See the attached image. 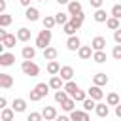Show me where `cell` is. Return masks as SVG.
<instances>
[{
    "instance_id": "cell-1",
    "label": "cell",
    "mask_w": 121,
    "mask_h": 121,
    "mask_svg": "<svg viewBox=\"0 0 121 121\" xmlns=\"http://www.w3.org/2000/svg\"><path fill=\"white\" fill-rule=\"evenodd\" d=\"M51 38H53V34H51V30H49V28H43V30H40V34L36 36V47H40V49H45V47L51 43Z\"/></svg>"
},
{
    "instance_id": "cell-2",
    "label": "cell",
    "mask_w": 121,
    "mask_h": 121,
    "mask_svg": "<svg viewBox=\"0 0 121 121\" xmlns=\"http://www.w3.org/2000/svg\"><path fill=\"white\" fill-rule=\"evenodd\" d=\"M21 70H23L25 76H30V78H36V76L40 74V66H38L36 62H32V60H23Z\"/></svg>"
},
{
    "instance_id": "cell-3",
    "label": "cell",
    "mask_w": 121,
    "mask_h": 121,
    "mask_svg": "<svg viewBox=\"0 0 121 121\" xmlns=\"http://www.w3.org/2000/svg\"><path fill=\"white\" fill-rule=\"evenodd\" d=\"M70 119L72 121H91L89 112H85V110H72L70 112Z\"/></svg>"
},
{
    "instance_id": "cell-4",
    "label": "cell",
    "mask_w": 121,
    "mask_h": 121,
    "mask_svg": "<svg viewBox=\"0 0 121 121\" xmlns=\"http://www.w3.org/2000/svg\"><path fill=\"white\" fill-rule=\"evenodd\" d=\"M104 47H106V38L95 36L93 42H91V49H93V51H104Z\"/></svg>"
},
{
    "instance_id": "cell-5",
    "label": "cell",
    "mask_w": 121,
    "mask_h": 121,
    "mask_svg": "<svg viewBox=\"0 0 121 121\" xmlns=\"http://www.w3.org/2000/svg\"><path fill=\"white\" fill-rule=\"evenodd\" d=\"M87 95H89V98H93V100H96V102L104 98V93H102V89H100L98 85H93V87H89Z\"/></svg>"
},
{
    "instance_id": "cell-6",
    "label": "cell",
    "mask_w": 121,
    "mask_h": 121,
    "mask_svg": "<svg viewBox=\"0 0 121 121\" xmlns=\"http://www.w3.org/2000/svg\"><path fill=\"white\" fill-rule=\"evenodd\" d=\"M59 76H60L62 81H70V79L74 78V68H72V66H60Z\"/></svg>"
},
{
    "instance_id": "cell-7",
    "label": "cell",
    "mask_w": 121,
    "mask_h": 121,
    "mask_svg": "<svg viewBox=\"0 0 121 121\" xmlns=\"http://www.w3.org/2000/svg\"><path fill=\"white\" fill-rule=\"evenodd\" d=\"M110 81V78L104 74V72H98V74H95L93 76V85H98V87H104L106 83Z\"/></svg>"
},
{
    "instance_id": "cell-8",
    "label": "cell",
    "mask_w": 121,
    "mask_h": 121,
    "mask_svg": "<svg viewBox=\"0 0 121 121\" xmlns=\"http://www.w3.org/2000/svg\"><path fill=\"white\" fill-rule=\"evenodd\" d=\"M79 45H81V42H79V38H78L76 34H74V36H68V40H66V47H68L70 51H78Z\"/></svg>"
},
{
    "instance_id": "cell-9",
    "label": "cell",
    "mask_w": 121,
    "mask_h": 121,
    "mask_svg": "<svg viewBox=\"0 0 121 121\" xmlns=\"http://www.w3.org/2000/svg\"><path fill=\"white\" fill-rule=\"evenodd\" d=\"M78 55H79V59H81V60L91 59V57H93V49H91V45H79Z\"/></svg>"
},
{
    "instance_id": "cell-10",
    "label": "cell",
    "mask_w": 121,
    "mask_h": 121,
    "mask_svg": "<svg viewBox=\"0 0 121 121\" xmlns=\"http://www.w3.org/2000/svg\"><path fill=\"white\" fill-rule=\"evenodd\" d=\"M11 110H13V112H17V113L25 112V110H26V100H25V98H13Z\"/></svg>"
},
{
    "instance_id": "cell-11",
    "label": "cell",
    "mask_w": 121,
    "mask_h": 121,
    "mask_svg": "<svg viewBox=\"0 0 121 121\" xmlns=\"http://www.w3.org/2000/svg\"><path fill=\"white\" fill-rule=\"evenodd\" d=\"M15 60V55L13 53H0V66H11Z\"/></svg>"
},
{
    "instance_id": "cell-12",
    "label": "cell",
    "mask_w": 121,
    "mask_h": 121,
    "mask_svg": "<svg viewBox=\"0 0 121 121\" xmlns=\"http://www.w3.org/2000/svg\"><path fill=\"white\" fill-rule=\"evenodd\" d=\"M42 117H43L45 121H51V119L57 117V110H55L53 106H45V108L42 110Z\"/></svg>"
},
{
    "instance_id": "cell-13",
    "label": "cell",
    "mask_w": 121,
    "mask_h": 121,
    "mask_svg": "<svg viewBox=\"0 0 121 121\" xmlns=\"http://www.w3.org/2000/svg\"><path fill=\"white\" fill-rule=\"evenodd\" d=\"M76 13H81V2L70 0L68 2V15H76Z\"/></svg>"
},
{
    "instance_id": "cell-14",
    "label": "cell",
    "mask_w": 121,
    "mask_h": 121,
    "mask_svg": "<svg viewBox=\"0 0 121 121\" xmlns=\"http://www.w3.org/2000/svg\"><path fill=\"white\" fill-rule=\"evenodd\" d=\"M0 87H2V89L13 87V78H11L9 74H0Z\"/></svg>"
},
{
    "instance_id": "cell-15",
    "label": "cell",
    "mask_w": 121,
    "mask_h": 121,
    "mask_svg": "<svg viewBox=\"0 0 121 121\" xmlns=\"http://www.w3.org/2000/svg\"><path fill=\"white\" fill-rule=\"evenodd\" d=\"M25 17L28 19V21H38L40 19V11H38V8H26V11H25Z\"/></svg>"
},
{
    "instance_id": "cell-16",
    "label": "cell",
    "mask_w": 121,
    "mask_h": 121,
    "mask_svg": "<svg viewBox=\"0 0 121 121\" xmlns=\"http://www.w3.org/2000/svg\"><path fill=\"white\" fill-rule=\"evenodd\" d=\"M57 55H59V51H57L55 47H51V45H47V47L43 49V59H45V60H55Z\"/></svg>"
},
{
    "instance_id": "cell-17",
    "label": "cell",
    "mask_w": 121,
    "mask_h": 121,
    "mask_svg": "<svg viewBox=\"0 0 121 121\" xmlns=\"http://www.w3.org/2000/svg\"><path fill=\"white\" fill-rule=\"evenodd\" d=\"M49 89H55V91H59V89H62V85H64V81L60 79V76H53L51 79H49Z\"/></svg>"
},
{
    "instance_id": "cell-18",
    "label": "cell",
    "mask_w": 121,
    "mask_h": 121,
    "mask_svg": "<svg viewBox=\"0 0 121 121\" xmlns=\"http://www.w3.org/2000/svg\"><path fill=\"white\" fill-rule=\"evenodd\" d=\"M83 21H85V15H83V11H81V13H76V15H70V23H72L76 28H79V26L83 25Z\"/></svg>"
},
{
    "instance_id": "cell-19",
    "label": "cell",
    "mask_w": 121,
    "mask_h": 121,
    "mask_svg": "<svg viewBox=\"0 0 121 121\" xmlns=\"http://www.w3.org/2000/svg\"><path fill=\"white\" fill-rule=\"evenodd\" d=\"M15 36H17V40H19V42H28V40H30V30H28V28H25V26H21V28L17 30V34H15Z\"/></svg>"
},
{
    "instance_id": "cell-20",
    "label": "cell",
    "mask_w": 121,
    "mask_h": 121,
    "mask_svg": "<svg viewBox=\"0 0 121 121\" xmlns=\"http://www.w3.org/2000/svg\"><path fill=\"white\" fill-rule=\"evenodd\" d=\"M21 55H23V59H25V60H32V59H34V55H36V49H34V47H30V45H25V47H23V51H21Z\"/></svg>"
},
{
    "instance_id": "cell-21",
    "label": "cell",
    "mask_w": 121,
    "mask_h": 121,
    "mask_svg": "<svg viewBox=\"0 0 121 121\" xmlns=\"http://www.w3.org/2000/svg\"><path fill=\"white\" fill-rule=\"evenodd\" d=\"M95 112H96V115H98V117H108V113H110L108 104H102V102H98V104L95 106Z\"/></svg>"
},
{
    "instance_id": "cell-22",
    "label": "cell",
    "mask_w": 121,
    "mask_h": 121,
    "mask_svg": "<svg viewBox=\"0 0 121 121\" xmlns=\"http://www.w3.org/2000/svg\"><path fill=\"white\" fill-rule=\"evenodd\" d=\"M62 89L66 91V95H70V96H72V95H74L79 87H78V83H76V81H72V79H70V81H66V83L62 85Z\"/></svg>"
},
{
    "instance_id": "cell-23",
    "label": "cell",
    "mask_w": 121,
    "mask_h": 121,
    "mask_svg": "<svg viewBox=\"0 0 121 121\" xmlns=\"http://www.w3.org/2000/svg\"><path fill=\"white\" fill-rule=\"evenodd\" d=\"M95 21L96 23H106V19H108V13H106V9H102V8H98L96 11H95Z\"/></svg>"
},
{
    "instance_id": "cell-24",
    "label": "cell",
    "mask_w": 121,
    "mask_h": 121,
    "mask_svg": "<svg viewBox=\"0 0 121 121\" xmlns=\"http://www.w3.org/2000/svg\"><path fill=\"white\" fill-rule=\"evenodd\" d=\"M60 108H62L64 112H72V110H76V100H74L72 96H68V98L60 104Z\"/></svg>"
},
{
    "instance_id": "cell-25",
    "label": "cell",
    "mask_w": 121,
    "mask_h": 121,
    "mask_svg": "<svg viewBox=\"0 0 121 121\" xmlns=\"http://www.w3.org/2000/svg\"><path fill=\"white\" fill-rule=\"evenodd\" d=\"M15 42H17V36H13V34H8L4 40H2V43H4V47H8V49H11V47H15Z\"/></svg>"
},
{
    "instance_id": "cell-26",
    "label": "cell",
    "mask_w": 121,
    "mask_h": 121,
    "mask_svg": "<svg viewBox=\"0 0 121 121\" xmlns=\"http://www.w3.org/2000/svg\"><path fill=\"white\" fill-rule=\"evenodd\" d=\"M59 70H60V64H59L57 60H49V62H47V72H49L51 76H57Z\"/></svg>"
},
{
    "instance_id": "cell-27",
    "label": "cell",
    "mask_w": 121,
    "mask_h": 121,
    "mask_svg": "<svg viewBox=\"0 0 121 121\" xmlns=\"http://www.w3.org/2000/svg\"><path fill=\"white\" fill-rule=\"evenodd\" d=\"M34 91L43 98V96H47V93H49V85H47V83H38V85L34 87Z\"/></svg>"
},
{
    "instance_id": "cell-28",
    "label": "cell",
    "mask_w": 121,
    "mask_h": 121,
    "mask_svg": "<svg viewBox=\"0 0 121 121\" xmlns=\"http://www.w3.org/2000/svg\"><path fill=\"white\" fill-rule=\"evenodd\" d=\"M121 100H119V95L117 93H108V96H106V104L108 106H117Z\"/></svg>"
},
{
    "instance_id": "cell-29",
    "label": "cell",
    "mask_w": 121,
    "mask_h": 121,
    "mask_svg": "<svg viewBox=\"0 0 121 121\" xmlns=\"http://www.w3.org/2000/svg\"><path fill=\"white\" fill-rule=\"evenodd\" d=\"M13 113H15V112H13L11 108H4L2 113H0V119H2V121H13Z\"/></svg>"
},
{
    "instance_id": "cell-30",
    "label": "cell",
    "mask_w": 121,
    "mask_h": 121,
    "mask_svg": "<svg viewBox=\"0 0 121 121\" xmlns=\"http://www.w3.org/2000/svg\"><path fill=\"white\" fill-rule=\"evenodd\" d=\"M106 26H108L110 30H117V28H119V19H115V17H108V19H106Z\"/></svg>"
},
{
    "instance_id": "cell-31",
    "label": "cell",
    "mask_w": 121,
    "mask_h": 121,
    "mask_svg": "<svg viewBox=\"0 0 121 121\" xmlns=\"http://www.w3.org/2000/svg\"><path fill=\"white\" fill-rule=\"evenodd\" d=\"M93 60L98 62V64L106 62V53H104V51H93Z\"/></svg>"
},
{
    "instance_id": "cell-32",
    "label": "cell",
    "mask_w": 121,
    "mask_h": 121,
    "mask_svg": "<svg viewBox=\"0 0 121 121\" xmlns=\"http://www.w3.org/2000/svg\"><path fill=\"white\" fill-rule=\"evenodd\" d=\"M66 98H68V95H66V91H64V89H59V91H55V102L62 104Z\"/></svg>"
},
{
    "instance_id": "cell-33",
    "label": "cell",
    "mask_w": 121,
    "mask_h": 121,
    "mask_svg": "<svg viewBox=\"0 0 121 121\" xmlns=\"http://www.w3.org/2000/svg\"><path fill=\"white\" fill-rule=\"evenodd\" d=\"M42 23H43V28H49V30H51V28L57 25V23H55V17H51V15H45Z\"/></svg>"
},
{
    "instance_id": "cell-34",
    "label": "cell",
    "mask_w": 121,
    "mask_h": 121,
    "mask_svg": "<svg viewBox=\"0 0 121 121\" xmlns=\"http://www.w3.org/2000/svg\"><path fill=\"white\" fill-rule=\"evenodd\" d=\"M72 98H74L76 102H83V100L87 98V91H81V89H78V91L72 95Z\"/></svg>"
},
{
    "instance_id": "cell-35",
    "label": "cell",
    "mask_w": 121,
    "mask_h": 121,
    "mask_svg": "<svg viewBox=\"0 0 121 121\" xmlns=\"http://www.w3.org/2000/svg\"><path fill=\"white\" fill-rule=\"evenodd\" d=\"M9 25H11V15H8V13H0V26L6 28V26H9Z\"/></svg>"
},
{
    "instance_id": "cell-36",
    "label": "cell",
    "mask_w": 121,
    "mask_h": 121,
    "mask_svg": "<svg viewBox=\"0 0 121 121\" xmlns=\"http://www.w3.org/2000/svg\"><path fill=\"white\" fill-rule=\"evenodd\" d=\"M55 23H57V25H64V23H68V13L59 11V13L55 15Z\"/></svg>"
},
{
    "instance_id": "cell-37",
    "label": "cell",
    "mask_w": 121,
    "mask_h": 121,
    "mask_svg": "<svg viewBox=\"0 0 121 121\" xmlns=\"http://www.w3.org/2000/svg\"><path fill=\"white\" fill-rule=\"evenodd\" d=\"M62 28H64V32H66L68 36H74V34H76V30H78V28L70 23V19H68V23H64V25H62Z\"/></svg>"
},
{
    "instance_id": "cell-38",
    "label": "cell",
    "mask_w": 121,
    "mask_h": 121,
    "mask_svg": "<svg viewBox=\"0 0 121 121\" xmlns=\"http://www.w3.org/2000/svg\"><path fill=\"white\" fill-rule=\"evenodd\" d=\"M95 106H96V100H93V98H85V100H83V110H85V112L95 110Z\"/></svg>"
},
{
    "instance_id": "cell-39",
    "label": "cell",
    "mask_w": 121,
    "mask_h": 121,
    "mask_svg": "<svg viewBox=\"0 0 121 121\" xmlns=\"http://www.w3.org/2000/svg\"><path fill=\"white\" fill-rule=\"evenodd\" d=\"M112 17L121 19V4H115V6L112 8Z\"/></svg>"
},
{
    "instance_id": "cell-40",
    "label": "cell",
    "mask_w": 121,
    "mask_h": 121,
    "mask_svg": "<svg viewBox=\"0 0 121 121\" xmlns=\"http://www.w3.org/2000/svg\"><path fill=\"white\" fill-rule=\"evenodd\" d=\"M112 57H113L115 60H121V43H117V45L113 47V51H112Z\"/></svg>"
},
{
    "instance_id": "cell-41",
    "label": "cell",
    "mask_w": 121,
    "mask_h": 121,
    "mask_svg": "<svg viewBox=\"0 0 121 121\" xmlns=\"http://www.w3.org/2000/svg\"><path fill=\"white\" fill-rule=\"evenodd\" d=\"M43 117H42V113H38V112H32V113H28V117H26V121H42Z\"/></svg>"
},
{
    "instance_id": "cell-42",
    "label": "cell",
    "mask_w": 121,
    "mask_h": 121,
    "mask_svg": "<svg viewBox=\"0 0 121 121\" xmlns=\"http://www.w3.org/2000/svg\"><path fill=\"white\" fill-rule=\"evenodd\" d=\"M28 98H30V100H32V102H38V100H40V98H42V96H40V95H38V93H36V91H34V89H32V91H30V93H28Z\"/></svg>"
},
{
    "instance_id": "cell-43",
    "label": "cell",
    "mask_w": 121,
    "mask_h": 121,
    "mask_svg": "<svg viewBox=\"0 0 121 121\" xmlns=\"http://www.w3.org/2000/svg\"><path fill=\"white\" fill-rule=\"evenodd\" d=\"M113 40H115V43H121V26L117 30H113Z\"/></svg>"
},
{
    "instance_id": "cell-44",
    "label": "cell",
    "mask_w": 121,
    "mask_h": 121,
    "mask_svg": "<svg viewBox=\"0 0 121 121\" xmlns=\"http://www.w3.org/2000/svg\"><path fill=\"white\" fill-rule=\"evenodd\" d=\"M102 2H104V0H89V4H91L93 8H96V9L102 8Z\"/></svg>"
},
{
    "instance_id": "cell-45",
    "label": "cell",
    "mask_w": 121,
    "mask_h": 121,
    "mask_svg": "<svg viewBox=\"0 0 121 121\" xmlns=\"http://www.w3.org/2000/svg\"><path fill=\"white\" fill-rule=\"evenodd\" d=\"M55 121H72V119H70L68 115H57V117H55Z\"/></svg>"
},
{
    "instance_id": "cell-46",
    "label": "cell",
    "mask_w": 121,
    "mask_h": 121,
    "mask_svg": "<svg viewBox=\"0 0 121 121\" xmlns=\"http://www.w3.org/2000/svg\"><path fill=\"white\" fill-rule=\"evenodd\" d=\"M6 104H8V100H6L4 96H0V110H4V108H6Z\"/></svg>"
},
{
    "instance_id": "cell-47",
    "label": "cell",
    "mask_w": 121,
    "mask_h": 121,
    "mask_svg": "<svg viewBox=\"0 0 121 121\" xmlns=\"http://www.w3.org/2000/svg\"><path fill=\"white\" fill-rule=\"evenodd\" d=\"M6 36H8V32H6V30H4L2 26H0V42H2V40H4Z\"/></svg>"
},
{
    "instance_id": "cell-48",
    "label": "cell",
    "mask_w": 121,
    "mask_h": 121,
    "mask_svg": "<svg viewBox=\"0 0 121 121\" xmlns=\"http://www.w3.org/2000/svg\"><path fill=\"white\" fill-rule=\"evenodd\" d=\"M115 115H117V117H121V102L115 106Z\"/></svg>"
},
{
    "instance_id": "cell-49",
    "label": "cell",
    "mask_w": 121,
    "mask_h": 121,
    "mask_svg": "<svg viewBox=\"0 0 121 121\" xmlns=\"http://www.w3.org/2000/svg\"><path fill=\"white\" fill-rule=\"evenodd\" d=\"M6 11V0H0V13Z\"/></svg>"
},
{
    "instance_id": "cell-50",
    "label": "cell",
    "mask_w": 121,
    "mask_h": 121,
    "mask_svg": "<svg viewBox=\"0 0 121 121\" xmlns=\"http://www.w3.org/2000/svg\"><path fill=\"white\" fill-rule=\"evenodd\" d=\"M19 2H21L25 8H28V6H30V0H19Z\"/></svg>"
},
{
    "instance_id": "cell-51",
    "label": "cell",
    "mask_w": 121,
    "mask_h": 121,
    "mask_svg": "<svg viewBox=\"0 0 121 121\" xmlns=\"http://www.w3.org/2000/svg\"><path fill=\"white\" fill-rule=\"evenodd\" d=\"M55 2H59V4H68L70 0H55Z\"/></svg>"
},
{
    "instance_id": "cell-52",
    "label": "cell",
    "mask_w": 121,
    "mask_h": 121,
    "mask_svg": "<svg viewBox=\"0 0 121 121\" xmlns=\"http://www.w3.org/2000/svg\"><path fill=\"white\" fill-rule=\"evenodd\" d=\"M0 53H4V43L0 42Z\"/></svg>"
},
{
    "instance_id": "cell-53",
    "label": "cell",
    "mask_w": 121,
    "mask_h": 121,
    "mask_svg": "<svg viewBox=\"0 0 121 121\" xmlns=\"http://www.w3.org/2000/svg\"><path fill=\"white\" fill-rule=\"evenodd\" d=\"M38 2H45V0H38Z\"/></svg>"
},
{
    "instance_id": "cell-54",
    "label": "cell",
    "mask_w": 121,
    "mask_h": 121,
    "mask_svg": "<svg viewBox=\"0 0 121 121\" xmlns=\"http://www.w3.org/2000/svg\"><path fill=\"white\" fill-rule=\"evenodd\" d=\"M119 100H121V96H119Z\"/></svg>"
},
{
    "instance_id": "cell-55",
    "label": "cell",
    "mask_w": 121,
    "mask_h": 121,
    "mask_svg": "<svg viewBox=\"0 0 121 121\" xmlns=\"http://www.w3.org/2000/svg\"><path fill=\"white\" fill-rule=\"evenodd\" d=\"M13 121H15V119H13Z\"/></svg>"
},
{
    "instance_id": "cell-56",
    "label": "cell",
    "mask_w": 121,
    "mask_h": 121,
    "mask_svg": "<svg viewBox=\"0 0 121 121\" xmlns=\"http://www.w3.org/2000/svg\"><path fill=\"white\" fill-rule=\"evenodd\" d=\"M0 121H2V119H0Z\"/></svg>"
}]
</instances>
